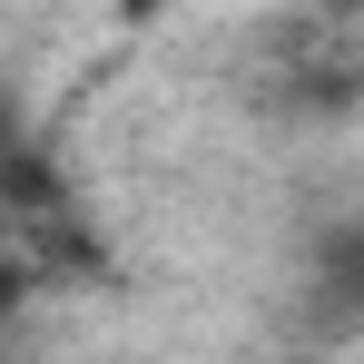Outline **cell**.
<instances>
[{"label":"cell","mask_w":364,"mask_h":364,"mask_svg":"<svg viewBox=\"0 0 364 364\" xmlns=\"http://www.w3.org/2000/svg\"><path fill=\"white\" fill-rule=\"evenodd\" d=\"M325 296L345 305V315H364V227L335 246V266H325Z\"/></svg>","instance_id":"1"}]
</instances>
